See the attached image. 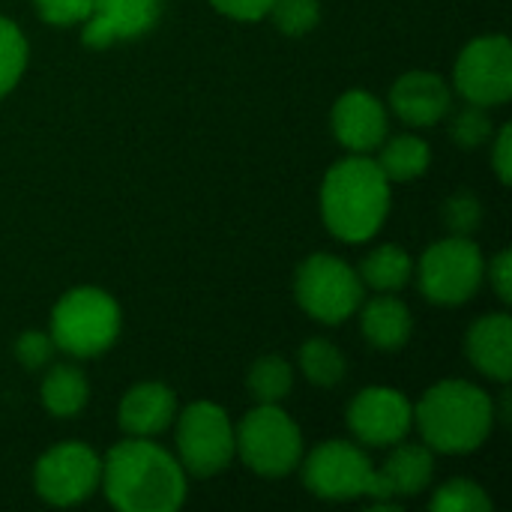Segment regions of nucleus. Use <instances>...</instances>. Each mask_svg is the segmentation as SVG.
Instances as JSON below:
<instances>
[{
    "instance_id": "29",
    "label": "nucleus",
    "mask_w": 512,
    "mask_h": 512,
    "mask_svg": "<svg viewBox=\"0 0 512 512\" xmlns=\"http://www.w3.org/2000/svg\"><path fill=\"white\" fill-rule=\"evenodd\" d=\"M480 216H483V207L474 192H456L444 204V222L450 234L456 237H471L480 225Z\"/></svg>"
},
{
    "instance_id": "23",
    "label": "nucleus",
    "mask_w": 512,
    "mask_h": 512,
    "mask_svg": "<svg viewBox=\"0 0 512 512\" xmlns=\"http://www.w3.org/2000/svg\"><path fill=\"white\" fill-rule=\"evenodd\" d=\"M300 369L315 387H336L345 378V357L327 339H309L300 348Z\"/></svg>"
},
{
    "instance_id": "26",
    "label": "nucleus",
    "mask_w": 512,
    "mask_h": 512,
    "mask_svg": "<svg viewBox=\"0 0 512 512\" xmlns=\"http://www.w3.org/2000/svg\"><path fill=\"white\" fill-rule=\"evenodd\" d=\"M435 512H489L492 501L474 480H450L432 495Z\"/></svg>"
},
{
    "instance_id": "12",
    "label": "nucleus",
    "mask_w": 512,
    "mask_h": 512,
    "mask_svg": "<svg viewBox=\"0 0 512 512\" xmlns=\"http://www.w3.org/2000/svg\"><path fill=\"white\" fill-rule=\"evenodd\" d=\"M348 426L366 447H396L414 426V405L393 387H366L348 408Z\"/></svg>"
},
{
    "instance_id": "6",
    "label": "nucleus",
    "mask_w": 512,
    "mask_h": 512,
    "mask_svg": "<svg viewBox=\"0 0 512 512\" xmlns=\"http://www.w3.org/2000/svg\"><path fill=\"white\" fill-rule=\"evenodd\" d=\"M483 276L486 261L471 237L450 234L447 240L432 243L420 258V291L438 306L468 303L480 291Z\"/></svg>"
},
{
    "instance_id": "11",
    "label": "nucleus",
    "mask_w": 512,
    "mask_h": 512,
    "mask_svg": "<svg viewBox=\"0 0 512 512\" xmlns=\"http://www.w3.org/2000/svg\"><path fill=\"white\" fill-rule=\"evenodd\" d=\"M456 90L465 102L495 108L512 96V45L507 36H480L456 60Z\"/></svg>"
},
{
    "instance_id": "31",
    "label": "nucleus",
    "mask_w": 512,
    "mask_h": 512,
    "mask_svg": "<svg viewBox=\"0 0 512 512\" xmlns=\"http://www.w3.org/2000/svg\"><path fill=\"white\" fill-rule=\"evenodd\" d=\"M33 6L42 21L69 27V24H81L90 15L93 0H33Z\"/></svg>"
},
{
    "instance_id": "3",
    "label": "nucleus",
    "mask_w": 512,
    "mask_h": 512,
    "mask_svg": "<svg viewBox=\"0 0 512 512\" xmlns=\"http://www.w3.org/2000/svg\"><path fill=\"white\" fill-rule=\"evenodd\" d=\"M414 423L420 426L429 450L462 456L489 438L495 426V405L468 381H441L423 393L414 408Z\"/></svg>"
},
{
    "instance_id": "20",
    "label": "nucleus",
    "mask_w": 512,
    "mask_h": 512,
    "mask_svg": "<svg viewBox=\"0 0 512 512\" xmlns=\"http://www.w3.org/2000/svg\"><path fill=\"white\" fill-rule=\"evenodd\" d=\"M411 273H414L411 255H408L402 246H393V243L378 246V249L369 252V255L363 258V264H360V279H363V285H369V288H375V291H381V294H393V291L405 288L408 279H411Z\"/></svg>"
},
{
    "instance_id": "34",
    "label": "nucleus",
    "mask_w": 512,
    "mask_h": 512,
    "mask_svg": "<svg viewBox=\"0 0 512 512\" xmlns=\"http://www.w3.org/2000/svg\"><path fill=\"white\" fill-rule=\"evenodd\" d=\"M492 162H495V174L501 177V183H510L512 174V126H504L498 132L495 150H492Z\"/></svg>"
},
{
    "instance_id": "18",
    "label": "nucleus",
    "mask_w": 512,
    "mask_h": 512,
    "mask_svg": "<svg viewBox=\"0 0 512 512\" xmlns=\"http://www.w3.org/2000/svg\"><path fill=\"white\" fill-rule=\"evenodd\" d=\"M468 360L492 381L507 384L512 375V321L510 315H483L471 324L465 339Z\"/></svg>"
},
{
    "instance_id": "25",
    "label": "nucleus",
    "mask_w": 512,
    "mask_h": 512,
    "mask_svg": "<svg viewBox=\"0 0 512 512\" xmlns=\"http://www.w3.org/2000/svg\"><path fill=\"white\" fill-rule=\"evenodd\" d=\"M27 66V39L15 21L0 15V99L21 81Z\"/></svg>"
},
{
    "instance_id": "14",
    "label": "nucleus",
    "mask_w": 512,
    "mask_h": 512,
    "mask_svg": "<svg viewBox=\"0 0 512 512\" xmlns=\"http://www.w3.org/2000/svg\"><path fill=\"white\" fill-rule=\"evenodd\" d=\"M333 135L351 153H369L387 138V108L366 90H348L333 105Z\"/></svg>"
},
{
    "instance_id": "1",
    "label": "nucleus",
    "mask_w": 512,
    "mask_h": 512,
    "mask_svg": "<svg viewBox=\"0 0 512 512\" xmlns=\"http://www.w3.org/2000/svg\"><path fill=\"white\" fill-rule=\"evenodd\" d=\"M105 498L123 512H174L186 501V471L147 438H126L102 462Z\"/></svg>"
},
{
    "instance_id": "33",
    "label": "nucleus",
    "mask_w": 512,
    "mask_h": 512,
    "mask_svg": "<svg viewBox=\"0 0 512 512\" xmlns=\"http://www.w3.org/2000/svg\"><path fill=\"white\" fill-rule=\"evenodd\" d=\"M489 282L498 294L501 303H510L512 300V255L510 249L498 252V258L489 264Z\"/></svg>"
},
{
    "instance_id": "24",
    "label": "nucleus",
    "mask_w": 512,
    "mask_h": 512,
    "mask_svg": "<svg viewBox=\"0 0 512 512\" xmlns=\"http://www.w3.org/2000/svg\"><path fill=\"white\" fill-rule=\"evenodd\" d=\"M291 387H294V372L276 354L261 357L249 369V390L258 399V405H279L291 393Z\"/></svg>"
},
{
    "instance_id": "9",
    "label": "nucleus",
    "mask_w": 512,
    "mask_h": 512,
    "mask_svg": "<svg viewBox=\"0 0 512 512\" xmlns=\"http://www.w3.org/2000/svg\"><path fill=\"white\" fill-rule=\"evenodd\" d=\"M303 486L324 501L372 498L375 468L360 447L348 441H327L303 462Z\"/></svg>"
},
{
    "instance_id": "8",
    "label": "nucleus",
    "mask_w": 512,
    "mask_h": 512,
    "mask_svg": "<svg viewBox=\"0 0 512 512\" xmlns=\"http://www.w3.org/2000/svg\"><path fill=\"white\" fill-rule=\"evenodd\" d=\"M177 453L183 471L195 477H213L225 471L237 453L234 426L225 408L213 402H192L177 420Z\"/></svg>"
},
{
    "instance_id": "17",
    "label": "nucleus",
    "mask_w": 512,
    "mask_h": 512,
    "mask_svg": "<svg viewBox=\"0 0 512 512\" xmlns=\"http://www.w3.org/2000/svg\"><path fill=\"white\" fill-rule=\"evenodd\" d=\"M174 414H177V396L171 393V387L159 381H144L123 396L117 420L129 438H153L171 426Z\"/></svg>"
},
{
    "instance_id": "28",
    "label": "nucleus",
    "mask_w": 512,
    "mask_h": 512,
    "mask_svg": "<svg viewBox=\"0 0 512 512\" xmlns=\"http://www.w3.org/2000/svg\"><path fill=\"white\" fill-rule=\"evenodd\" d=\"M453 138H456V144L459 147H480L483 141H489V135H492V117H489V108H483V105H474V102H468L459 114H456V120H453Z\"/></svg>"
},
{
    "instance_id": "30",
    "label": "nucleus",
    "mask_w": 512,
    "mask_h": 512,
    "mask_svg": "<svg viewBox=\"0 0 512 512\" xmlns=\"http://www.w3.org/2000/svg\"><path fill=\"white\" fill-rule=\"evenodd\" d=\"M54 351H57V345H54L51 333L27 330V333H21L18 342H15V357H18V363H21L27 372H36V369L48 366V363L54 360Z\"/></svg>"
},
{
    "instance_id": "27",
    "label": "nucleus",
    "mask_w": 512,
    "mask_h": 512,
    "mask_svg": "<svg viewBox=\"0 0 512 512\" xmlns=\"http://www.w3.org/2000/svg\"><path fill=\"white\" fill-rule=\"evenodd\" d=\"M267 15L285 36H306L321 18V6L318 0H273Z\"/></svg>"
},
{
    "instance_id": "4",
    "label": "nucleus",
    "mask_w": 512,
    "mask_h": 512,
    "mask_svg": "<svg viewBox=\"0 0 512 512\" xmlns=\"http://www.w3.org/2000/svg\"><path fill=\"white\" fill-rule=\"evenodd\" d=\"M120 336V306L102 288H72L51 309V339L72 357H96Z\"/></svg>"
},
{
    "instance_id": "21",
    "label": "nucleus",
    "mask_w": 512,
    "mask_h": 512,
    "mask_svg": "<svg viewBox=\"0 0 512 512\" xmlns=\"http://www.w3.org/2000/svg\"><path fill=\"white\" fill-rule=\"evenodd\" d=\"M90 387L81 369L75 366H51L42 381V405L54 417H75L87 405Z\"/></svg>"
},
{
    "instance_id": "2",
    "label": "nucleus",
    "mask_w": 512,
    "mask_h": 512,
    "mask_svg": "<svg viewBox=\"0 0 512 512\" xmlns=\"http://www.w3.org/2000/svg\"><path fill=\"white\" fill-rule=\"evenodd\" d=\"M390 213V180L366 153L339 159L321 183V216L333 237L366 243Z\"/></svg>"
},
{
    "instance_id": "19",
    "label": "nucleus",
    "mask_w": 512,
    "mask_h": 512,
    "mask_svg": "<svg viewBox=\"0 0 512 512\" xmlns=\"http://www.w3.org/2000/svg\"><path fill=\"white\" fill-rule=\"evenodd\" d=\"M360 330L369 339V345H375L378 351H402L414 333V318L399 297L384 294L363 306Z\"/></svg>"
},
{
    "instance_id": "15",
    "label": "nucleus",
    "mask_w": 512,
    "mask_h": 512,
    "mask_svg": "<svg viewBox=\"0 0 512 512\" xmlns=\"http://www.w3.org/2000/svg\"><path fill=\"white\" fill-rule=\"evenodd\" d=\"M435 474V459L426 444H396L393 456L375 468V504H393V498H411L429 489Z\"/></svg>"
},
{
    "instance_id": "7",
    "label": "nucleus",
    "mask_w": 512,
    "mask_h": 512,
    "mask_svg": "<svg viewBox=\"0 0 512 512\" xmlns=\"http://www.w3.org/2000/svg\"><path fill=\"white\" fill-rule=\"evenodd\" d=\"M363 279L336 255H312L294 279L297 303L321 324H342L363 303Z\"/></svg>"
},
{
    "instance_id": "10",
    "label": "nucleus",
    "mask_w": 512,
    "mask_h": 512,
    "mask_svg": "<svg viewBox=\"0 0 512 512\" xmlns=\"http://www.w3.org/2000/svg\"><path fill=\"white\" fill-rule=\"evenodd\" d=\"M102 483V459L87 444H57L33 468V486L51 507L87 501Z\"/></svg>"
},
{
    "instance_id": "5",
    "label": "nucleus",
    "mask_w": 512,
    "mask_h": 512,
    "mask_svg": "<svg viewBox=\"0 0 512 512\" xmlns=\"http://www.w3.org/2000/svg\"><path fill=\"white\" fill-rule=\"evenodd\" d=\"M240 459L261 477H285L303 459V435L279 405H258L234 429Z\"/></svg>"
},
{
    "instance_id": "13",
    "label": "nucleus",
    "mask_w": 512,
    "mask_h": 512,
    "mask_svg": "<svg viewBox=\"0 0 512 512\" xmlns=\"http://www.w3.org/2000/svg\"><path fill=\"white\" fill-rule=\"evenodd\" d=\"M162 0H93L90 15L81 21L87 48H108L120 39H138L156 27Z\"/></svg>"
},
{
    "instance_id": "22",
    "label": "nucleus",
    "mask_w": 512,
    "mask_h": 512,
    "mask_svg": "<svg viewBox=\"0 0 512 512\" xmlns=\"http://www.w3.org/2000/svg\"><path fill=\"white\" fill-rule=\"evenodd\" d=\"M381 174L390 180V183H408V180H417L426 174L429 162H432V153H429V144L417 135H399L393 141L384 144L381 156L375 159Z\"/></svg>"
},
{
    "instance_id": "16",
    "label": "nucleus",
    "mask_w": 512,
    "mask_h": 512,
    "mask_svg": "<svg viewBox=\"0 0 512 512\" xmlns=\"http://www.w3.org/2000/svg\"><path fill=\"white\" fill-rule=\"evenodd\" d=\"M390 105L408 126H435L450 111L453 93L435 72H405L390 90Z\"/></svg>"
},
{
    "instance_id": "32",
    "label": "nucleus",
    "mask_w": 512,
    "mask_h": 512,
    "mask_svg": "<svg viewBox=\"0 0 512 512\" xmlns=\"http://www.w3.org/2000/svg\"><path fill=\"white\" fill-rule=\"evenodd\" d=\"M210 3L234 21H258L267 18L273 0H210Z\"/></svg>"
}]
</instances>
